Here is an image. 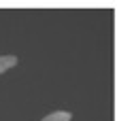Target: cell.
<instances>
[{
    "label": "cell",
    "mask_w": 117,
    "mask_h": 121,
    "mask_svg": "<svg viewBox=\"0 0 117 121\" xmlns=\"http://www.w3.org/2000/svg\"><path fill=\"white\" fill-rule=\"evenodd\" d=\"M70 119H72V115L68 111H55V113L43 117V121H70Z\"/></svg>",
    "instance_id": "6da1fadb"
},
{
    "label": "cell",
    "mask_w": 117,
    "mask_h": 121,
    "mask_svg": "<svg viewBox=\"0 0 117 121\" xmlns=\"http://www.w3.org/2000/svg\"><path fill=\"white\" fill-rule=\"evenodd\" d=\"M17 64V57L15 55H0V74L6 72L9 68H13Z\"/></svg>",
    "instance_id": "7a4b0ae2"
}]
</instances>
